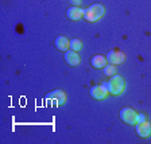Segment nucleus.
Masks as SVG:
<instances>
[{
  "label": "nucleus",
  "instance_id": "nucleus-1",
  "mask_svg": "<svg viewBox=\"0 0 151 144\" xmlns=\"http://www.w3.org/2000/svg\"><path fill=\"white\" fill-rule=\"evenodd\" d=\"M103 15H104V7L100 3L92 4L86 9H84V18L86 22L91 23L97 22V20H100L103 18Z\"/></svg>",
  "mask_w": 151,
  "mask_h": 144
},
{
  "label": "nucleus",
  "instance_id": "nucleus-2",
  "mask_svg": "<svg viewBox=\"0 0 151 144\" xmlns=\"http://www.w3.org/2000/svg\"><path fill=\"white\" fill-rule=\"evenodd\" d=\"M124 78H123L122 75H112L109 78V81L108 82H105L104 84V86L107 88V90H108V93L109 94H120V93H123V90H124Z\"/></svg>",
  "mask_w": 151,
  "mask_h": 144
},
{
  "label": "nucleus",
  "instance_id": "nucleus-3",
  "mask_svg": "<svg viewBox=\"0 0 151 144\" xmlns=\"http://www.w3.org/2000/svg\"><path fill=\"white\" fill-rule=\"evenodd\" d=\"M120 119H122V121L126 123V124L132 125V124L138 123V113L132 109V108H123L120 110Z\"/></svg>",
  "mask_w": 151,
  "mask_h": 144
},
{
  "label": "nucleus",
  "instance_id": "nucleus-4",
  "mask_svg": "<svg viewBox=\"0 0 151 144\" xmlns=\"http://www.w3.org/2000/svg\"><path fill=\"white\" fill-rule=\"evenodd\" d=\"M46 100L47 101L54 100L55 101V105H62V104L66 101V94L63 93L62 90L57 89V90H53V92L46 94Z\"/></svg>",
  "mask_w": 151,
  "mask_h": 144
},
{
  "label": "nucleus",
  "instance_id": "nucleus-5",
  "mask_svg": "<svg viewBox=\"0 0 151 144\" xmlns=\"http://www.w3.org/2000/svg\"><path fill=\"white\" fill-rule=\"evenodd\" d=\"M105 58L112 65H120V63H123L126 61V54L122 53V51H109Z\"/></svg>",
  "mask_w": 151,
  "mask_h": 144
},
{
  "label": "nucleus",
  "instance_id": "nucleus-6",
  "mask_svg": "<svg viewBox=\"0 0 151 144\" xmlns=\"http://www.w3.org/2000/svg\"><path fill=\"white\" fill-rule=\"evenodd\" d=\"M108 94V90L107 88L103 85H97V86H93L91 89V97H93L94 100H104V98L107 97Z\"/></svg>",
  "mask_w": 151,
  "mask_h": 144
},
{
  "label": "nucleus",
  "instance_id": "nucleus-7",
  "mask_svg": "<svg viewBox=\"0 0 151 144\" xmlns=\"http://www.w3.org/2000/svg\"><path fill=\"white\" fill-rule=\"evenodd\" d=\"M136 133L138 136L140 138H148L151 135V124L146 120L143 123H138V125H136Z\"/></svg>",
  "mask_w": 151,
  "mask_h": 144
},
{
  "label": "nucleus",
  "instance_id": "nucleus-8",
  "mask_svg": "<svg viewBox=\"0 0 151 144\" xmlns=\"http://www.w3.org/2000/svg\"><path fill=\"white\" fill-rule=\"evenodd\" d=\"M66 16H68L70 20H78V19H81L82 16H84V9L77 6H73L66 11Z\"/></svg>",
  "mask_w": 151,
  "mask_h": 144
},
{
  "label": "nucleus",
  "instance_id": "nucleus-9",
  "mask_svg": "<svg viewBox=\"0 0 151 144\" xmlns=\"http://www.w3.org/2000/svg\"><path fill=\"white\" fill-rule=\"evenodd\" d=\"M65 61H66V63L70 66H78L80 65V55L77 54V51L68 50V51H65Z\"/></svg>",
  "mask_w": 151,
  "mask_h": 144
},
{
  "label": "nucleus",
  "instance_id": "nucleus-10",
  "mask_svg": "<svg viewBox=\"0 0 151 144\" xmlns=\"http://www.w3.org/2000/svg\"><path fill=\"white\" fill-rule=\"evenodd\" d=\"M54 43H55L57 49L61 51H68L70 49V41L66 37H62V35H61V37H57Z\"/></svg>",
  "mask_w": 151,
  "mask_h": 144
},
{
  "label": "nucleus",
  "instance_id": "nucleus-11",
  "mask_svg": "<svg viewBox=\"0 0 151 144\" xmlns=\"http://www.w3.org/2000/svg\"><path fill=\"white\" fill-rule=\"evenodd\" d=\"M91 63L94 69H103L104 66L107 65V58L103 55H94L93 58H92Z\"/></svg>",
  "mask_w": 151,
  "mask_h": 144
},
{
  "label": "nucleus",
  "instance_id": "nucleus-12",
  "mask_svg": "<svg viewBox=\"0 0 151 144\" xmlns=\"http://www.w3.org/2000/svg\"><path fill=\"white\" fill-rule=\"evenodd\" d=\"M104 70V75H108V77H112V75L116 74V65H112V63H109V65H105L103 67Z\"/></svg>",
  "mask_w": 151,
  "mask_h": 144
},
{
  "label": "nucleus",
  "instance_id": "nucleus-13",
  "mask_svg": "<svg viewBox=\"0 0 151 144\" xmlns=\"http://www.w3.org/2000/svg\"><path fill=\"white\" fill-rule=\"evenodd\" d=\"M81 41L80 39H77V38H74V39H72L70 41V50H73V51H77L78 53L80 50H81Z\"/></svg>",
  "mask_w": 151,
  "mask_h": 144
},
{
  "label": "nucleus",
  "instance_id": "nucleus-14",
  "mask_svg": "<svg viewBox=\"0 0 151 144\" xmlns=\"http://www.w3.org/2000/svg\"><path fill=\"white\" fill-rule=\"evenodd\" d=\"M143 121H146V115L138 113V123H143Z\"/></svg>",
  "mask_w": 151,
  "mask_h": 144
},
{
  "label": "nucleus",
  "instance_id": "nucleus-15",
  "mask_svg": "<svg viewBox=\"0 0 151 144\" xmlns=\"http://www.w3.org/2000/svg\"><path fill=\"white\" fill-rule=\"evenodd\" d=\"M69 1L73 4V6H77V7H80V4H81V1H82V0H69Z\"/></svg>",
  "mask_w": 151,
  "mask_h": 144
}]
</instances>
